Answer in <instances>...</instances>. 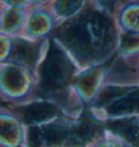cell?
<instances>
[{"instance_id":"6da1fadb","label":"cell","mask_w":139,"mask_h":147,"mask_svg":"<svg viewBox=\"0 0 139 147\" xmlns=\"http://www.w3.org/2000/svg\"><path fill=\"white\" fill-rule=\"evenodd\" d=\"M70 75V64L56 47L51 49L42 72V83L48 88H58L65 84Z\"/></svg>"},{"instance_id":"7a4b0ae2","label":"cell","mask_w":139,"mask_h":147,"mask_svg":"<svg viewBox=\"0 0 139 147\" xmlns=\"http://www.w3.org/2000/svg\"><path fill=\"white\" fill-rule=\"evenodd\" d=\"M57 110L48 104H35L28 107L25 111V121L27 122H39L49 119V117L56 115Z\"/></svg>"},{"instance_id":"3957f363","label":"cell","mask_w":139,"mask_h":147,"mask_svg":"<svg viewBox=\"0 0 139 147\" xmlns=\"http://www.w3.org/2000/svg\"><path fill=\"white\" fill-rule=\"evenodd\" d=\"M139 110V92H133L130 95L124 96L123 99L115 101L110 107L109 111L111 113L118 115L124 112H132Z\"/></svg>"},{"instance_id":"277c9868","label":"cell","mask_w":139,"mask_h":147,"mask_svg":"<svg viewBox=\"0 0 139 147\" xmlns=\"http://www.w3.org/2000/svg\"><path fill=\"white\" fill-rule=\"evenodd\" d=\"M114 131H118L125 140L132 142L133 145L139 146V122L137 121H123L114 123Z\"/></svg>"},{"instance_id":"5b68a950","label":"cell","mask_w":139,"mask_h":147,"mask_svg":"<svg viewBox=\"0 0 139 147\" xmlns=\"http://www.w3.org/2000/svg\"><path fill=\"white\" fill-rule=\"evenodd\" d=\"M15 56H17V59L24 62H30L33 58V47H31L26 42H17V49H16Z\"/></svg>"}]
</instances>
